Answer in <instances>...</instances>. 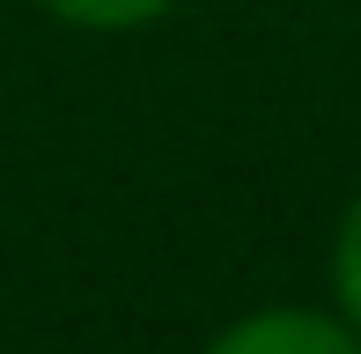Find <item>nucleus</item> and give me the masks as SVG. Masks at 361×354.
I'll list each match as a JSON object with an SVG mask.
<instances>
[{
	"label": "nucleus",
	"instance_id": "obj_2",
	"mask_svg": "<svg viewBox=\"0 0 361 354\" xmlns=\"http://www.w3.org/2000/svg\"><path fill=\"white\" fill-rule=\"evenodd\" d=\"M332 281H339V310H347V317H354V332H361V200L347 207V221H339Z\"/></svg>",
	"mask_w": 361,
	"mask_h": 354
},
{
	"label": "nucleus",
	"instance_id": "obj_3",
	"mask_svg": "<svg viewBox=\"0 0 361 354\" xmlns=\"http://www.w3.org/2000/svg\"><path fill=\"white\" fill-rule=\"evenodd\" d=\"M44 8H59L67 23H89V30H126V23L162 15L170 0H44Z\"/></svg>",
	"mask_w": 361,
	"mask_h": 354
},
{
	"label": "nucleus",
	"instance_id": "obj_1",
	"mask_svg": "<svg viewBox=\"0 0 361 354\" xmlns=\"http://www.w3.org/2000/svg\"><path fill=\"white\" fill-rule=\"evenodd\" d=\"M207 354H361V340L317 310H258L243 325H228Z\"/></svg>",
	"mask_w": 361,
	"mask_h": 354
}]
</instances>
